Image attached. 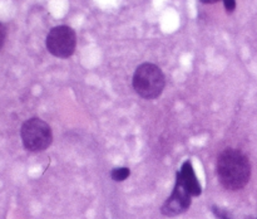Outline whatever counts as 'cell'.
<instances>
[{
	"label": "cell",
	"mask_w": 257,
	"mask_h": 219,
	"mask_svg": "<svg viewBox=\"0 0 257 219\" xmlns=\"http://www.w3.org/2000/svg\"><path fill=\"white\" fill-rule=\"evenodd\" d=\"M223 5H225V9L228 14L235 12L236 9V0H222Z\"/></svg>",
	"instance_id": "cell-9"
},
{
	"label": "cell",
	"mask_w": 257,
	"mask_h": 219,
	"mask_svg": "<svg viewBox=\"0 0 257 219\" xmlns=\"http://www.w3.org/2000/svg\"><path fill=\"white\" fill-rule=\"evenodd\" d=\"M176 180L180 181L183 185V188L188 191L192 196H198L202 193V186L196 176L195 169H193L192 163L190 160L185 161L178 170Z\"/></svg>",
	"instance_id": "cell-6"
},
{
	"label": "cell",
	"mask_w": 257,
	"mask_h": 219,
	"mask_svg": "<svg viewBox=\"0 0 257 219\" xmlns=\"http://www.w3.org/2000/svg\"><path fill=\"white\" fill-rule=\"evenodd\" d=\"M131 170L128 168H115L110 171V178L114 181H124L125 179L130 178Z\"/></svg>",
	"instance_id": "cell-7"
},
{
	"label": "cell",
	"mask_w": 257,
	"mask_h": 219,
	"mask_svg": "<svg viewBox=\"0 0 257 219\" xmlns=\"http://www.w3.org/2000/svg\"><path fill=\"white\" fill-rule=\"evenodd\" d=\"M5 38H7V28H5V25L0 22V50L4 47Z\"/></svg>",
	"instance_id": "cell-10"
},
{
	"label": "cell",
	"mask_w": 257,
	"mask_h": 219,
	"mask_svg": "<svg viewBox=\"0 0 257 219\" xmlns=\"http://www.w3.org/2000/svg\"><path fill=\"white\" fill-rule=\"evenodd\" d=\"M23 146L30 153H40L52 145L53 132L50 126L39 117L25 121L20 128Z\"/></svg>",
	"instance_id": "cell-3"
},
{
	"label": "cell",
	"mask_w": 257,
	"mask_h": 219,
	"mask_svg": "<svg viewBox=\"0 0 257 219\" xmlns=\"http://www.w3.org/2000/svg\"><path fill=\"white\" fill-rule=\"evenodd\" d=\"M212 210H213V213H215V215L217 216V218H220V219H232L231 214L228 213L227 210H225V209L220 208V206H212Z\"/></svg>",
	"instance_id": "cell-8"
},
{
	"label": "cell",
	"mask_w": 257,
	"mask_h": 219,
	"mask_svg": "<svg viewBox=\"0 0 257 219\" xmlns=\"http://www.w3.org/2000/svg\"><path fill=\"white\" fill-rule=\"evenodd\" d=\"M45 44L50 54L67 59L74 54L77 47V34L68 25H58L52 28L48 33Z\"/></svg>",
	"instance_id": "cell-4"
},
{
	"label": "cell",
	"mask_w": 257,
	"mask_h": 219,
	"mask_svg": "<svg viewBox=\"0 0 257 219\" xmlns=\"http://www.w3.org/2000/svg\"><path fill=\"white\" fill-rule=\"evenodd\" d=\"M201 3H203V4H215V3L220 2V0H200Z\"/></svg>",
	"instance_id": "cell-11"
},
{
	"label": "cell",
	"mask_w": 257,
	"mask_h": 219,
	"mask_svg": "<svg viewBox=\"0 0 257 219\" xmlns=\"http://www.w3.org/2000/svg\"><path fill=\"white\" fill-rule=\"evenodd\" d=\"M132 85L138 96L145 100H156L165 90L166 77L158 65L142 63L135 70Z\"/></svg>",
	"instance_id": "cell-2"
},
{
	"label": "cell",
	"mask_w": 257,
	"mask_h": 219,
	"mask_svg": "<svg viewBox=\"0 0 257 219\" xmlns=\"http://www.w3.org/2000/svg\"><path fill=\"white\" fill-rule=\"evenodd\" d=\"M217 176L221 185L231 191L247 185L251 178V165L247 156L237 149H225L217 160Z\"/></svg>",
	"instance_id": "cell-1"
},
{
	"label": "cell",
	"mask_w": 257,
	"mask_h": 219,
	"mask_svg": "<svg viewBox=\"0 0 257 219\" xmlns=\"http://www.w3.org/2000/svg\"><path fill=\"white\" fill-rule=\"evenodd\" d=\"M192 203V195L183 188L182 184L176 180L175 188L170 198L163 203L161 213L166 216H176L185 213Z\"/></svg>",
	"instance_id": "cell-5"
}]
</instances>
